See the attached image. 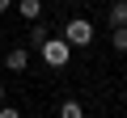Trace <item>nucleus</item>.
I'll return each instance as SVG.
<instances>
[{"label":"nucleus","instance_id":"nucleus-6","mask_svg":"<svg viewBox=\"0 0 127 118\" xmlns=\"http://www.w3.org/2000/svg\"><path fill=\"white\" fill-rule=\"evenodd\" d=\"M59 118H85V105L81 101H64L59 105Z\"/></svg>","mask_w":127,"mask_h":118},{"label":"nucleus","instance_id":"nucleus-10","mask_svg":"<svg viewBox=\"0 0 127 118\" xmlns=\"http://www.w3.org/2000/svg\"><path fill=\"white\" fill-rule=\"evenodd\" d=\"M9 9H13V0H0V13H9Z\"/></svg>","mask_w":127,"mask_h":118},{"label":"nucleus","instance_id":"nucleus-9","mask_svg":"<svg viewBox=\"0 0 127 118\" xmlns=\"http://www.w3.org/2000/svg\"><path fill=\"white\" fill-rule=\"evenodd\" d=\"M0 118H21V114H17L13 105H4V101H0Z\"/></svg>","mask_w":127,"mask_h":118},{"label":"nucleus","instance_id":"nucleus-2","mask_svg":"<svg viewBox=\"0 0 127 118\" xmlns=\"http://www.w3.org/2000/svg\"><path fill=\"white\" fill-rule=\"evenodd\" d=\"M64 38H68V46H89V42H93V25H89L85 17H76V21H68Z\"/></svg>","mask_w":127,"mask_h":118},{"label":"nucleus","instance_id":"nucleus-11","mask_svg":"<svg viewBox=\"0 0 127 118\" xmlns=\"http://www.w3.org/2000/svg\"><path fill=\"white\" fill-rule=\"evenodd\" d=\"M0 101H4V89H0Z\"/></svg>","mask_w":127,"mask_h":118},{"label":"nucleus","instance_id":"nucleus-1","mask_svg":"<svg viewBox=\"0 0 127 118\" xmlns=\"http://www.w3.org/2000/svg\"><path fill=\"white\" fill-rule=\"evenodd\" d=\"M38 51H42V63H47V68H64V63H68V51H72V46H68V38H47Z\"/></svg>","mask_w":127,"mask_h":118},{"label":"nucleus","instance_id":"nucleus-7","mask_svg":"<svg viewBox=\"0 0 127 118\" xmlns=\"http://www.w3.org/2000/svg\"><path fill=\"white\" fill-rule=\"evenodd\" d=\"M110 42H114V51H127V25H114Z\"/></svg>","mask_w":127,"mask_h":118},{"label":"nucleus","instance_id":"nucleus-4","mask_svg":"<svg viewBox=\"0 0 127 118\" xmlns=\"http://www.w3.org/2000/svg\"><path fill=\"white\" fill-rule=\"evenodd\" d=\"M13 4H17V13L26 21H38V13H42V0H13Z\"/></svg>","mask_w":127,"mask_h":118},{"label":"nucleus","instance_id":"nucleus-8","mask_svg":"<svg viewBox=\"0 0 127 118\" xmlns=\"http://www.w3.org/2000/svg\"><path fill=\"white\" fill-rule=\"evenodd\" d=\"M30 38H34V46H42L51 34H47V25H42V21H34V34H30Z\"/></svg>","mask_w":127,"mask_h":118},{"label":"nucleus","instance_id":"nucleus-5","mask_svg":"<svg viewBox=\"0 0 127 118\" xmlns=\"http://www.w3.org/2000/svg\"><path fill=\"white\" fill-rule=\"evenodd\" d=\"M110 25H127V0H114L110 4Z\"/></svg>","mask_w":127,"mask_h":118},{"label":"nucleus","instance_id":"nucleus-3","mask_svg":"<svg viewBox=\"0 0 127 118\" xmlns=\"http://www.w3.org/2000/svg\"><path fill=\"white\" fill-rule=\"evenodd\" d=\"M4 68H9V72H26V68H30V51H26V46H13V51L4 55Z\"/></svg>","mask_w":127,"mask_h":118}]
</instances>
